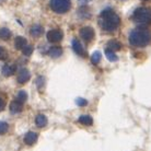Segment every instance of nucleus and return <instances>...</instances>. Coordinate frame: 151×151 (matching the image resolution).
Returning a JSON list of instances; mask_svg holds the SVG:
<instances>
[{
  "label": "nucleus",
  "mask_w": 151,
  "mask_h": 151,
  "mask_svg": "<svg viewBox=\"0 0 151 151\" xmlns=\"http://www.w3.org/2000/svg\"><path fill=\"white\" fill-rule=\"evenodd\" d=\"M99 24L103 31L114 32L121 25V18L112 9H105L99 17Z\"/></svg>",
  "instance_id": "obj_1"
},
{
  "label": "nucleus",
  "mask_w": 151,
  "mask_h": 151,
  "mask_svg": "<svg viewBox=\"0 0 151 151\" xmlns=\"http://www.w3.org/2000/svg\"><path fill=\"white\" fill-rule=\"evenodd\" d=\"M128 41L134 47H145L151 42V31L145 27L134 29L129 33Z\"/></svg>",
  "instance_id": "obj_2"
},
{
  "label": "nucleus",
  "mask_w": 151,
  "mask_h": 151,
  "mask_svg": "<svg viewBox=\"0 0 151 151\" xmlns=\"http://www.w3.org/2000/svg\"><path fill=\"white\" fill-rule=\"evenodd\" d=\"M132 21L139 25L151 24V8L140 7L137 8L132 15Z\"/></svg>",
  "instance_id": "obj_3"
},
{
  "label": "nucleus",
  "mask_w": 151,
  "mask_h": 151,
  "mask_svg": "<svg viewBox=\"0 0 151 151\" xmlns=\"http://www.w3.org/2000/svg\"><path fill=\"white\" fill-rule=\"evenodd\" d=\"M50 9L56 13H66L71 8L70 0H50L49 1Z\"/></svg>",
  "instance_id": "obj_4"
},
{
  "label": "nucleus",
  "mask_w": 151,
  "mask_h": 151,
  "mask_svg": "<svg viewBox=\"0 0 151 151\" xmlns=\"http://www.w3.org/2000/svg\"><path fill=\"white\" fill-rule=\"evenodd\" d=\"M94 35H95L94 30L91 27H84L80 30V36H81V38H83L84 41L87 42V43L92 41L94 38Z\"/></svg>",
  "instance_id": "obj_5"
},
{
  "label": "nucleus",
  "mask_w": 151,
  "mask_h": 151,
  "mask_svg": "<svg viewBox=\"0 0 151 151\" xmlns=\"http://www.w3.org/2000/svg\"><path fill=\"white\" fill-rule=\"evenodd\" d=\"M64 37V33L60 30H52L47 33V38L49 42L52 43H57V42H60Z\"/></svg>",
  "instance_id": "obj_6"
},
{
  "label": "nucleus",
  "mask_w": 151,
  "mask_h": 151,
  "mask_svg": "<svg viewBox=\"0 0 151 151\" xmlns=\"http://www.w3.org/2000/svg\"><path fill=\"white\" fill-rule=\"evenodd\" d=\"M72 48L75 50V53L77 55H79V56L86 57V55H87V52H86L84 47H83L82 44L78 40H72Z\"/></svg>",
  "instance_id": "obj_7"
},
{
  "label": "nucleus",
  "mask_w": 151,
  "mask_h": 151,
  "mask_svg": "<svg viewBox=\"0 0 151 151\" xmlns=\"http://www.w3.org/2000/svg\"><path fill=\"white\" fill-rule=\"evenodd\" d=\"M30 78H31L30 71L25 68L21 69V70L19 71V73H18V82L21 83V84L27 82V81L30 80Z\"/></svg>",
  "instance_id": "obj_8"
},
{
  "label": "nucleus",
  "mask_w": 151,
  "mask_h": 151,
  "mask_svg": "<svg viewBox=\"0 0 151 151\" xmlns=\"http://www.w3.org/2000/svg\"><path fill=\"white\" fill-rule=\"evenodd\" d=\"M37 140V134L36 132H29L24 136V142L27 145H29V146H31V145H33Z\"/></svg>",
  "instance_id": "obj_9"
},
{
  "label": "nucleus",
  "mask_w": 151,
  "mask_h": 151,
  "mask_svg": "<svg viewBox=\"0 0 151 151\" xmlns=\"http://www.w3.org/2000/svg\"><path fill=\"white\" fill-rule=\"evenodd\" d=\"M22 110H23V103L18 101V100L13 101L10 104V111H11L12 113H20Z\"/></svg>",
  "instance_id": "obj_10"
},
{
  "label": "nucleus",
  "mask_w": 151,
  "mask_h": 151,
  "mask_svg": "<svg viewBox=\"0 0 151 151\" xmlns=\"http://www.w3.org/2000/svg\"><path fill=\"white\" fill-rule=\"evenodd\" d=\"M27 45V40L24 37H22V36H17V38H15L14 41V46L17 49H20V50H22L25 46Z\"/></svg>",
  "instance_id": "obj_11"
},
{
  "label": "nucleus",
  "mask_w": 151,
  "mask_h": 151,
  "mask_svg": "<svg viewBox=\"0 0 151 151\" xmlns=\"http://www.w3.org/2000/svg\"><path fill=\"white\" fill-rule=\"evenodd\" d=\"M17 70V67L15 65H6L4 68H2V73H4V77H10Z\"/></svg>",
  "instance_id": "obj_12"
},
{
  "label": "nucleus",
  "mask_w": 151,
  "mask_h": 151,
  "mask_svg": "<svg viewBox=\"0 0 151 151\" xmlns=\"http://www.w3.org/2000/svg\"><path fill=\"white\" fill-rule=\"evenodd\" d=\"M61 54H63V49L60 47H58V46H55V47H50L48 50V55L52 58H58V57L61 56Z\"/></svg>",
  "instance_id": "obj_13"
},
{
  "label": "nucleus",
  "mask_w": 151,
  "mask_h": 151,
  "mask_svg": "<svg viewBox=\"0 0 151 151\" xmlns=\"http://www.w3.org/2000/svg\"><path fill=\"white\" fill-rule=\"evenodd\" d=\"M43 27H41V25H38V24H36V25H33V27H31V35L32 36H34V37H38L40 35L43 33Z\"/></svg>",
  "instance_id": "obj_14"
},
{
  "label": "nucleus",
  "mask_w": 151,
  "mask_h": 151,
  "mask_svg": "<svg viewBox=\"0 0 151 151\" xmlns=\"http://www.w3.org/2000/svg\"><path fill=\"white\" fill-rule=\"evenodd\" d=\"M122 47V44L119 43L118 41H115V40H113V41H110L109 43H107V48H110L111 50H119Z\"/></svg>",
  "instance_id": "obj_15"
},
{
  "label": "nucleus",
  "mask_w": 151,
  "mask_h": 151,
  "mask_svg": "<svg viewBox=\"0 0 151 151\" xmlns=\"http://www.w3.org/2000/svg\"><path fill=\"white\" fill-rule=\"evenodd\" d=\"M79 123L82 125H86V126H89V125H92L93 119L89 115H82V116L79 117Z\"/></svg>",
  "instance_id": "obj_16"
},
{
  "label": "nucleus",
  "mask_w": 151,
  "mask_h": 151,
  "mask_svg": "<svg viewBox=\"0 0 151 151\" xmlns=\"http://www.w3.org/2000/svg\"><path fill=\"white\" fill-rule=\"evenodd\" d=\"M35 123L38 127H44L47 125V118L44 115H37L36 118H35Z\"/></svg>",
  "instance_id": "obj_17"
},
{
  "label": "nucleus",
  "mask_w": 151,
  "mask_h": 151,
  "mask_svg": "<svg viewBox=\"0 0 151 151\" xmlns=\"http://www.w3.org/2000/svg\"><path fill=\"white\" fill-rule=\"evenodd\" d=\"M105 55H106V58L110 61H112V63L118 60V57L116 56V54L114 53V50H111L110 48L105 49Z\"/></svg>",
  "instance_id": "obj_18"
},
{
  "label": "nucleus",
  "mask_w": 151,
  "mask_h": 151,
  "mask_svg": "<svg viewBox=\"0 0 151 151\" xmlns=\"http://www.w3.org/2000/svg\"><path fill=\"white\" fill-rule=\"evenodd\" d=\"M11 37V32L9 29L7 27H2V29H0V38L1 40H9V38Z\"/></svg>",
  "instance_id": "obj_19"
},
{
  "label": "nucleus",
  "mask_w": 151,
  "mask_h": 151,
  "mask_svg": "<svg viewBox=\"0 0 151 151\" xmlns=\"http://www.w3.org/2000/svg\"><path fill=\"white\" fill-rule=\"evenodd\" d=\"M101 58H102V54L100 52H94L91 56V61H92V64L96 65L101 61Z\"/></svg>",
  "instance_id": "obj_20"
},
{
  "label": "nucleus",
  "mask_w": 151,
  "mask_h": 151,
  "mask_svg": "<svg viewBox=\"0 0 151 151\" xmlns=\"http://www.w3.org/2000/svg\"><path fill=\"white\" fill-rule=\"evenodd\" d=\"M27 94L25 91H20L19 93H18V101H20V102H25V100H27Z\"/></svg>",
  "instance_id": "obj_21"
},
{
  "label": "nucleus",
  "mask_w": 151,
  "mask_h": 151,
  "mask_svg": "<svg viewBox=\"0 0 151 151\" xmlns=\"http://www.w3.org/2000/svg\"><path fill=\"white\" fill-rule=\"evenodd\" d=\"M22 53H23L24 56H30L31 54L33 53V47L30 46V45H27L24 48L22 49Z\"/></svg>",
  "instance_id": "obj_22"
},
{
  "label": "nucleus",
  "mask_w": 151,
  "mask_h": 151,
  "mask_svg": "<svg viewBox=\"0 0 151 151\" xmlns=\"http://www.w3.org/2000/svg\"><path fill=\"white\" fill-rule=\"evenodd\" d=\"M8 132V124L6 122H0V135H4Z\"/></svg>",
  "instance_id": "obj_23"
},
{
  "label": "nucleus",
  "mask_w": 151,
  "mask_h": 151,
  "mask_svg": "<svg viewBox=\"0 0 151 151\" xmlns=\"http://www.w3.org/2000/svg\"><path fill=\"white\" fill-rule=\"evenodd\" d=\"M7 57H8L7 50H6L4 47H1V46H0V60H4Z\"/></svg>",
  "instance_id": "obj_24"
},
{
  "label": "nucleus",
  "mask_w": 151,
  "mask_h": 151,
  "mask_svg": "<svg viewBox=\"0 0 151 151\" xmlns=\"http://www.w3.org/2000/svg\"><path fill=\"white\" fill-rule=\"evenodd\" d=\"M76 104L79 106H86L88 104V101L82 98H78L77 100H76Z\"/></svg>",
  "instance_id": "obj_25"
},
{
  "label": "nucleus",
  "mask_w": 151,
  "mask_h": 151,
  "mask_svg": "<svg viewBox=\"0 0 151 151\" xmlns=\"http://www.w3.org/2000/svg\"><path fill=\"white\" fill-rule=\"evenodd\" d=\"M6 107V102H4L2 99H0V111H2Z\"/></svg>",
  "instance_id": "obj_26"
},
{
  "label": "nucleus",
  "mask_w": 151,
  "mask_h": 151,
  "mask_svg": "<svg viewBox=\"0 0 151 151\" xmlns=\"http://www.w3.org/2000/svg\"><path fill=\"white\" fill-rule=\"evenodd\" d=\"M42 81H43V78H42V77H38L37 80H36V82H37V87H38V88H41V86H42Z\"/></svg>",
  "instance_id": "obj_27"
},
{
  "label": "nucleus",
  "mask_w": 151,
  "mask_h": 151,
  "mask_svg": "<svg viewBox=\"0 0 151 151\" xmlns=\"http://www.w3.org/2000/svg\"><path fill=\"white\" fill-rule=\"evenodd\" d=\"M81 4H88V2H90L91 0H79Z\"/></svg>",
  "instance_id": "obj_28"
},
{
  "label": "nucleus",
  "mask_w": 151,
  "mask_h": 151,
  "mask_svg": "<svg viewBox=\"0 0 151 151\" xmlns=\"http://www.w3.org/2000/svg\"><path fill=\"white\" fill-rule=\"evenodd\" d=\"M4 1H6V0H0V4H4Z\"/></svg>",
  "instance_id": "obj_29"
},
{
  "label": "nucleus",
  "mask_w": 151,
  "mask_h": 151,
  "mask_svg": "<svg viewBox=\"0 0 151 151\" xmlns=\"http://www.w3.org/2000/svg\"><path fill=\"white\" fill-rule=\"evenodd\" d=\"M142 1H148V0H142Z\"/></svg>",
  "instance_id": "obj_30"
}]
</instances>
